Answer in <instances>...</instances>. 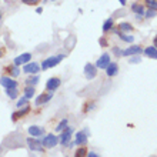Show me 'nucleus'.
Returning a JSON list of instances; mask_svg holds the SVG:
<instances>
[{
    "label": "nucleus",
    "mask_w": 157,
    "mask_h": 157,
    "mask_svg": "<svg viewBox=\"0 0 157 157\" xmlns=\"http://www.w3.org/2000/svg\"><path fill=\"white\" fill-rule=\"evenodd\" d=\"M141 59L140 56L137 54V56H132V59H128V63H132V64H134V63H140Z\"/></svg>",
    "instance_id": "473e14b6"
},
{
    "label": "nucleus",
    "mask_w": 157,
    "mask_h": 157,
    "mask_svg": "<svg viewBox=\"0 0 157 157\" xmlns=\"http://www.w3.org/2000/svg\"><path fill=\"white\" fill-rule=\"evenodd\" d=\"M113 27H114V19L113 17H109L107 20L103 23V26H101V30H103V33H109V32H112Z\"/></svg>",
    "instance_id": "412c9836"
},
{
    "label": "nucleus",
    "mask_w": 157,
    "mask_h": 157,
    "mask_svg": "<svg viewBox=\"0 0 157 157\" xmlns=\"http://www.w3.org/2000/svg\"><path fill=\"white\" fill-rule=\"evenodd\" d=\"M156 16H157L156 10H150V9H147V10H146V13H144L146 19H153V17H156Z\"/></svg>",
    "instance_id": "2f4dec72"
},
{
    "label": "nucleus",
    "mask_w": 157,
    "mask_h": 157,
    "mask_svg": "<svg viewBox=\"0 0 157 157\" xmlns=\"http://www.w3.org/2000/svg\"><path fill=\"white\" fill-rule=\"evenodd\" d=\"M113 53L116 54V56H121V50H120L119 46H114V47H113Z\"/></svg>",
    "instance_id": "72a5a7b5"
},
{
    "label": "nucleus",
    "mask_w": 157,
    "mask_h": 157,
    "mask_svg": "<svg viewBox=\"0 0 157 157\" xmlns=\"http://www.w3.org/2000/svg\"><path fill=\"white\" fill-rule=\"evenodd\" d=\"M0 86H3L4 89H12V87H17V82L10 76H2L0 77Z\"/></svg>",
    "instance_id": "2eb2a0df"
},
{
    "label": "nucleus",
    "mask_w": 157,
    "mask_h": 157,
    "mask_svg": "<svg viewBox=\"0 0 157 157\" xmlns=\"http://www.w3.org/2000/svg\"><path fill=\"white\" fill-rule=\"evenodd\" d=\"M153 46H156L157 47V34L154 36V39H153Z\"/></svg>",
    "instance_id": "4c0bfd02"
},
{
    "label": "nucleus",
    "mask_w": 157,
    "mask_h": 157,
    "mask_svg": "<svg viewBox=\"0 0 157 157\" xmlns=\"http://www.w3.org/2000/svg\"><path fill=\"white\" fill-rule=\"evenodd\" d=\"M50 2H57V0H50Z\"/></svg>",
    "instance_id": "79ce46f5"
},
{
    "label": "nucleus",
    "mask_w": 157,
    "mask_h": 157,
    "mask_svg": "<svg viewBox=\"0 0 157 157\" xmlns=\"http://www.w3.org/2000/svg\"><path fill=\"white\" fill-rule=\"evenodd\" d=\"M27 132L32 137H43L44 136V128L40 127V126H30L27 128Z\"/></svg>",
    "instance_id": "f3484780"
},
{
    "label": "nucleus",
    "mask_w": 157,
    "mask_h": 157,
    "mask_svg": "<svg viewBox=\"0 0 157 157\" xmlns=\"http://www.w3.org/2000/svg\"><path fill=\"white\" fill-rule=\"evenodd\" d=\"M2 56H3V52H2V50H0V59H2Z\"/></svg>",
    "instance_id": "ea45409f"
},
{
    "label": "nucleus",
    "mask_w": 157,
    "mask_h": 157,
    "mask_svg": "<svg viewBox=\"0 0 157 157\" xmlns=\"http://www.w3.org/2000/svg\"><path fill=\"white\" fill-rule=\"evenodd\" d=\"M34 94H36V89H34V86H26L25 87V97H27V99H33Z\"/></svg>",
    "instance_id": "5701e85b"
},
{
    "label": "nucleus",
    "mask_w": 157,
    "mask_h": 157,
    "mask_svg": "<svg viewBox=\"0 0 157 157\" xmlns=\"http://www.w3.org/2000/svg\"><path fill=\"white\" fill-rule=\"evenodd\" d=\"M144 2V7L150 9V10H156L157 12V0H143Z\"/></svg>",
    "instance_id": "cd10ccee"
},
{
    "label": "nucleus",
    "mask_w": 157,
    "mask_h": 157,
    "mask_svg": "<svg viewBox=\"0 0 157 157\" xmlns=\"http://www.w3.org/2000/svg\"><path fill=\"white\" fill-rule=\"evenodd\" d=\"M21 3L26 6H39L41 3V0H21Z\"/></svg>",
    "instance_id": "7c9ffc66"
},
{
    "label": "nucleus",
    "mask_w": 157,
    "mask_h": 157,
    "mask_svg": "<svg viewBox=\"0 0 157 157\" xmlns=\"http://www.w3.org/2000/svg\"><path fill=\"white\" fill-rule=\"evenodd\" d=\"M64 59H66V54H56V56H50V57L44 59L40 64L41 70L46 71V70H49V69H53V67H56L57 64H60Z\"/></svg>",
    "instance_id": "f257e3e1"
},
{
    "label": "nucleus",
    "mask_w": 157,
    "mask_h": 157,
    "mask_svg": "<svg viewBox=\"0 0 157 157\" xmlns=\"http://www.w3.org/2000/svg\"><path fill=\"white\" fill-rule=\"evenodd\" d=\"M106 75H107V77H116L119 75V64L116 62H112L106 69Z\"/></svg>",
    "instance_id": "a211bd4d"
},
{
    "label": "nucleus",
    "mask_w": 157,
    "mask_h": 157,
    "mask_svg": "<svg viewBox=\"0 0 157 157\" xmlns=\"http://www.w3.org/2000/svg\"><path fill=\"white\" fill-rule=\"evenodd\" d=\"M52 99H53V93H52V91H46V93H41V94H39L37 97H36L34 104H36V106H43V104L49 103Z\"/></svg>",
    "instance_id": "f8f14e48"
},
{
    "label": "nucleus",
    "mask_w": 157,
    "mask_h": 157,
    "mask_svg": "<svg viewBox=\"0 0 157 157\" xmlns=\"http://www.w3.org/2000/svg\"><path fill=\"white\" fill-rule=\"evenodd\" d=\"M6 96H7L10 100L13 99H17L19 97V90L17 87H12V89H6Z\"/></svg>",
    "instance_id": "b1692460"
},
{
    "label": "nucleus",
    "mask_w": 157,
    "mask_h": 157,
    "mask_svg": "<svg viewBox=\"0 0 157 157\" xmlns=\"http://www.w3.org/2000/svg\"><path fill=\"white\" fill-rule=\"evenodd\" d=\"M29 112H30V106L27 104V106H25L23 109H19V112H14V113H13L12 120H13V121H17L19 119H21V117H25Z\"/></svg>",
    "instance_id": "6ab92c4d"
},
{
    "label": "nucleus",
    "mask_w": 157,
    "mask_h": 157,
    "mask_svg": "<svg viewBox=\"0 0 157 157\" xmlns=\"http://www.w3.org/2000/svg\"><path fill=\"white\" fill-rule=\"evenodd\" d=\"M73 130H75L73 127L67 126V127L62 132V134L59 136V139H60V143H59V144H62L63 147H67V146L70 144V140H71V134H73Z\"/></svg>",
    "instance_id": "7ed1b4c3"
},
{
    "label": "nucleus",
    "mask_w": 157,
    "mask_h": 157,
    "mask_svg": "<svg viewBox=\"0 0 157 157\" xmlns=\"http://www.w3.org/2000/svg\"><path fill=\"white\" fill-rule=\"evenodd\" d=\"M100 44H101V46H107V41H106V39H100Z\"/></svg>",
    "instance_id": "c9c22d12"
},
{
    "label": "nucleus",
    "mask_w": 157,
    "mask_h": 157,
    "mask_svg": "<svg viewBox=\"0 0 157 157\" xmlns=\"http://www.w3.org/2000/svg\"><path fill=\"white\" fill-rule=\"evenodd\" d=\"M87 157H100L99 154L96 153V151H93V150H91V151H89V154H87Z\"/></svg>",
    "instance_id": "f704fd0d"
},
{
    "label": "nucleus",
    "mask_w": 157,
    "mask_h": 157,
    "mask_svg": "<svg viewBox=\"0 0 157 157\" xmlns=\"http://www.w3.org/2000/svg\"><path fill=\"white\" fill-rule=\"evenodd\" d=\"M36 13H39V14H40V13H41V7H37V9H36Z\"/></svg>",
    "instance_id": "58836bf2"
},
{
    "label": "nucleus",
    "mask_w": 157,
    "mask_h": 157,
    "mask_svg": "<svg viewBox=\"0 0 157 157\" xmlns=\"http://www.w3.org/2000/svg\"><path fill=\"white\" fill-rule=\"evenodd\" d=\"M40 82V77H39L37 75H32L27 80H26V86H34L36 87V84Z\"/></svg>",
    "instance_id": "a878e982"
},
{
    "label": "nucleus",
    "mask_w": 157,
    "mask_h": 157,
    "mask_svg": "<svg viewBox=\"0 0 157 157\" xmlns=\"http://www.w3.org/2000/svg\"><path fill=\"white\" fill-rule=\"evenodd\" d=\"M26 141H27V146H29V149L32 150V151H39V153H43V151H44V147L41 144V140H37V139H34V137L30 136L26 139Z\"/></svg>",
    "instance_id": "39448f33"
},
{
    "label": "nucleus",
    "mask_w": 157,
    "mask_h": 157,
    "mask_svg": "<svg viewBox=\"0 0 157 157\" xmlns=\"http://www.w3.org/2000/svg\"><path fill=\"white\" fill-rule=\"evenodd\" d=\"M117 29L120 32H123V33H132V32H134V26L132 23H128V21H120L117 25Z\"/></svg>",
    "instance_id": "aec40b11"
},
{
    "label": "nucleus",
    "mask_w": 157,
    "mask_h": 157,
    "mask_svg": "<svg viewBox=\"0 0 157 157\" xmlns=\"http://www.w3.org/2000/svg\"><path fill=\"white\" fill-rule=\"evenodd\" d=\"M40 70H41V67H40V64H39V63L29 62L27 64H25V66H23V70H21V71H25L26 75H37Z\"/></svg>",
    "instance_id": "1a4fd4ad"
},
{
    "label": "nucleus",
    "mask_w": 157,
    "mask_h": 157,
    "mask_svg": "<svg viewBox=\"0 0 157 157\" xmlns=\"http://www.w3.org/2000/svg\"><path fill=\"white\" fill-rule=\"evenodd\" d=\"M110 63H112L110 54H109V53H103L99 59H97V62H96V67H97L99 70H106Z\"/></svg>",
    "instance_id": "0eeeda50"
},
{
    "label": "nucleus",
    "mask_w": 157,
    "mask_h": 157,
    "mask_svg": "<svg viewBox=\"0 0 157 157\" xmlns=\"http://www.w3.org/2000/svg\"><path fill=\"white\" fill-rule=\"evenodd\" d=\"M119 3H120V6H126V4H127V0H119Z\"/></svg>",
    "instance_id": "e433bc0d"
},
{
    "label": "nucleus",
    "mask_w": 157,
    "mask_h": 157,
    "mask_svg": "<svg viewBox=\"0 0 157 157\" xmlns=\"http://www.w3.org/2000/svg\"><path fill=\"white\" fill-rule=\"evenodd\" d=\"M143 53L149 59H157V47L156 46H147L146 49H143Z\"/></svg>",
    "instance_id": "4be33fe9"
},
{
    "label": "nucleus",
    "mask_w": 157,
    "mask_h": 157,
    "mask_svg": "<svg viewBox=\"0 0 157 157\" xmlns=\"http://www.w3.org/2000/svg\"><path fill=\"white\" fill-rule=\"evenodd\" d=\"M112 32H113V33H116L117 37H119L121 41H124V43H128V44H132L133 41H134V36H132V34H127V33H123V32H120L117 27H113Z\"/></svg>",
    "instance_id": "4468645a"
},
{
    "label": "nucleus",
    "mask_w": 157,
    "mask_h": 157,
    "mask_svg": "<svg viewBox=\"0 0 157 157\" xmlns=\"http://www.w3.org/2000/svg\"><path fill=\"white\" fill-rule=\"evenodd\" d=\"M89 128H83L80 132L76 133V137H75V144L76 146H86L87 144V140H89Z\"/></svg>",
    "instance_id": "20e7f679"
},
{
    "label": "nucleus",
    "mask_w": 157,
    "mask_h": 157,
    "mask_svg": "<svg viewBox=\"0 0 157 157\" xmlns=\"http://www.w3.org/2000/svg\"><path fill=\"white\" fill-rule=\"evenodd\" d=\"M132 12L136 14V16H143L144 17V13H146V7L143 3H139V2H134V3L132 4Z\"/></svg>",
    "instance_id": "dca6fc26"
},
{
    "label": "nucleus",
    "mask_w": 157,
    "mask_h": 157,
    "mask_svg": "<svg viewBox=\"0 0 157 157\" xmlns=\"http://www.w3.org/2000/svg\"><path fill=\"white\" fill-rule=\"evenodd\" d=\"M87 154H89V149L86 146H78V149L75 153V157H87Z\"/></svg>",
    "instance_id": "393cba45"
},
{
    "label": "nucleus",
    "mask_w": 157,
    "mask_h": 157,
    "mask_svg": "<svg viewBox=\"0 0 157 157\" xmlns=\"http://www.w3.org/2000/svg\"><path fill=\"white\" fill-rule=\"evenodd\" d=\"M59 143H60V139H59V136L53 134V133L44 134L43 139H41V144H43L44 149H53V147H56V146L59 144Z\"/></svg>",
    "instance_id": "f03ea898"
},
{
    "label": "nucleus",
    "mask_w": 157,
    "mask_h": 157,
    "mask_svg": "<svg viewBox=\"0 0 157 157\" xmlns=\"http://www.w3.org/2000/svg\"><path fill=\"white\" fill-rule=\"evenodd\" d=\"M0 20H2V10H0Z\"/></svg>",
    "instance_id": "a19ab883"
},
{
    "label": "nucleus",
    "mask_w": 157,
    "mask_h": 157,
    "mask_svg": "<svg viewBox=\"0 0 157 157\" xmlns=\"http://www.w3.org/2000/svg\"><path fill=\"white\" fill-rule=\"evenodd\" d=\"M97 67H96V64H93V63H86L84 64V69H83V73H84V77L87 78V80H93V78L97 76Z\"/></svg>",
    "instance_id": "423d86ee"
},
{
    "label": "nucleus",
    "mask_w": 157,
    "mask_h": 157,
    "mask_svg": "<svg viewBox=\"0 0 157 157\" xmlns=\"http://www.w3.org/2000/svg\"><path fill=\"white\" fill-rule=\"evenodd\" d=\"M60 84H62V78L60 77H50L47 82H46V91H56L60 87Z\"/></svg>",
    "instance_id": "6e6552de"
},
{
    "label": "nucleus",
    "mask_w": 157,
    "mask_h": 157,
    "mask_svg": "<svg viewBox=\"0 0 157 157\" xmlns=\"http://www.w3.org/2000/svg\"><path fill=\"white\" fill-rule=\"evenodd\" d=\"M69 126V119H62L60 121H59V124L56 126V132L57 133H62L64 128Z\"/></svg>",
    "instance_id": "bb28decb"
},
{
    "label": "nucleus",
    "mask_w": 157,
    "mask_h": 157,
    "mask_svg": "<svg viewBox=\"0 0 157 157\" xmlns=\"http://www.w3.org/2000/svg\"><path fill=\"white\" fill-rule=\"evenodd\" d=\"M32 54L30 53H21V54H19L17 57H14V60H13V63L16 64V66H25V64H27L29 62H32Z\"/></svg>",
    "instance_id": "9b49d317"
},
{
    "label": "nucleus",
    "mask_w": 157,
    "mask_h": 157,
    "mask_svg": "<svg viewBox=\"0 0 157 157\" xmlns=\"http://www.w3.org/2000/svg\"><path fill=\"white\" fill-rule=\"evenodd\" d=\"M94 109V101L91 100V101H86L84 103V107H83V113H89L90 110Z\"/></svg>",
    "instance_id": "c756f323"
},
{
    "label": "nucleus",
    "mask_w": 157,
    "mask_h": 157,
    "mask_svg": "<svg viewBox=\"0 0 157 157\" xmlns=\"http://www.w3.org/2000/svg\"><path fill=\"white\" fill-rule=\"evenodd\" d=\"M27 104H29V99L23 96L21 99H19V100H17L16 107H17V109H21V107H25V106H27Z\"/></svg>",
    "instance_id": "c85d7f7f"
},
{
    "label": "nucleus",
    "mask_w": 157,
    "mask_h": 157,
    "mask_svg": "<svg viewBox=\"0 0 157 157\" xmlns=\"http://www.w3.org/2000/svg\"><path fill=\"white\" fill-rule=\"evenodd\" d=\"M141 52H143L141 46H139V44L130 46V47H127V49L121 50V56H124V57H132V56H137V54H140Z\"/></svg>",
    "instance_id": "9d476101"
},
{
    "label": "nucleus",
    "mask_w": 157,
    "mask_h": 157,
    "mask_svg": "<svg viewBox=\"0 0 157 157\" xmlns=\"http://www.w3.org/2000/svg\"><path fill=\"white\" fill-rule=\"evenodd\" d=\"M3 71L6 73L7 76H10V77H17V76L20 75V67L16 66L14 63L13 64H7V66H4L3 67Z\"/></svg>",
    "instance_id": "ddd939ff"
}]
</instances>
